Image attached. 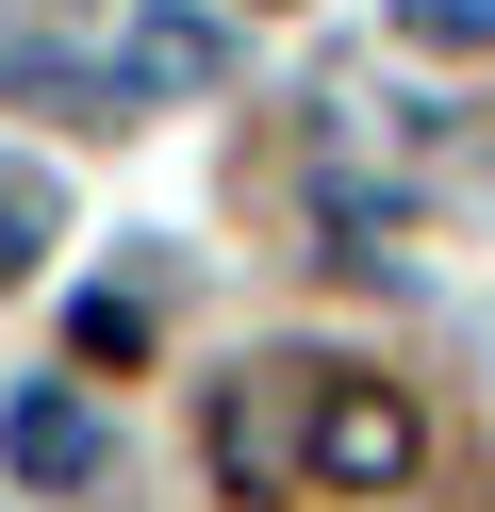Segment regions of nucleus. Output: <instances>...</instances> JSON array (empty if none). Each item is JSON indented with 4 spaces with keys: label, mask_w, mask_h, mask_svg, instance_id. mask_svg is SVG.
Here are the masks:
<instances>
[{
    "label": "nucleus",
    "mask_w": 495,
    "mask_h": 512,
    "mask_svg": "<svg viewBox=\"0 0 495 512\" xmlns=\"http://www.w3.org/2000/svg\"><path fill=\"white\" fill-rule=\"evenodd\" d=\"M215 463L248 479V496H264V479H281V413H264L248 380H231V397H215Z\"/></svg>",
    "instance_id": "7ed1b4c3"
},
{
    "label": "nucleus",
    "mask_w": 495,
    "mask_h": 512,
    "mask_svg": "<svg viewBox=\"0 0 495 512\" xmlns=\"http://www.w3.org/2000/svg\"><path fill=\"white\" fill-rule=\"evenodd\" d=\"M413 34L429 50H495V0H413Z\"/></svg>",
    "instance_id": "20e7f679"
},
{
    "label": "nucleus",
    "mask_w": 495,
    "mask_h": 512,
    "mask_svg": "<svg viewBox=\"0 0 495 512\" xmlns=\"http://www.w3.org/2000/svg\"><path fill=\"white\" fill-rule=\"evenodd\" d=\"M17 265H33V199L0 182V281H17Z\"/></svg>",
    "instance_id": "39448f33"
},
{
    "label": "nucleus",
    "mask_w": 495,
    "mask_h": 512,
    "mask_svg": "<svg viewBox=\"0 0 495 512\" xmlns=\"http://www.w3.org/2000/svg\"><path fill=\"white\" fill-rule=\"evenodd\" d=\"M297 446H314L330 479H413V413H396L380 380H314V413H297Z\"/></svg>",
    "instance_id": "f257e3e1"
},
{
    "label": "nucleus",
    "mask_w": 495,
    "mask_h": 512,
    "mask_svg": "<svg viewBox=\"0 0 495 512\" xmlns=\"http://www.w3.org/2000/svg\"><path fill=\"white\" fill-rule=\"evenodd\" d=\"M0 463H17V479H50V496H83L116 446H99V413L66 397V380H17V413H0Z\"/></svg>",
    "instance_id": "f03ea898"
}]
</instances>
